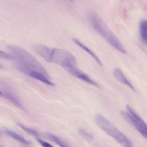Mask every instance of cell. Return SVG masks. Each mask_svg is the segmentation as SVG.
<instances>
[{
    "label": "cell",
    "instance_id": "8",
    "mask_svg": "<svg viewBox=\"0 0 147 147\" xmlns=\"http://www.w3.org/2000/svg\"><path fill=\"white\" fill-rule=\"evenodd\" d=\"M5 132L9 136L26 145H30L31 142L22 136L7 129L4 130Z\"/></svg>",
    "mask_w": 147,
    "mask_h": 147
},
{
    "label": "cell",
    "instance_id": "12",
    "mask_svg": "<svg viewBox=\"0 0 147 147\" xmlns=\"http://www.w3.org/2000/svg\"><path fill=\"white\" fill-rule=\"evenodd\" d=\"M19 125L28 133L34 136H37L38 135L37 132L34 130L26 127L21 124Z\"/></svg>",
    "mask_w": 147,
    "mask_h": 147
},
{
    "label": "cell",
    "instance_id": "5",
    "mask_svg": "<svg viewBox=\"0 0 147 147\" xmlns=\"http://www.w3.org/2000/svg\"><path fill=\"white\" fill-rule=\"evenodd\" d=\"M126 107L127 111H121L120 113L122 116L135 127L144 138H147V127L146 123L130 105L127 104Z\"/></svg>",
    "mask_w": 147,
    "mask_h": 147
},
{
    "label": "cell",
    "instance_id": "16",
    "mask_svg": "<svg viewBox=\"0 0 147 147\" xmlns=\"http://www.w3.org/2000/svg\"><path fill=\"white\" fill-rule=\"evenodd\" d=\"M2 68V66L0 65V68Z\"/></svg>",
    "mask_w": 147,
    "mask_h": 147
},
{
    "label": "cell",
    "instance_id": "17",
    "mask_svg": "<svg viewBox=\"0 0 147 147\" xmlns=\"http://www.w3.org/2000/svg\"><path fill=\"white\" fill-rule=\"evenodd\" d=\"M1 92L0 91V95H1Z\"/></svg>",
    "mask_w": 147,
    "mask_h": 147
},
{
    "label": "cell",
    "instance_id": "3",
    "mask_svg": "<svg viewBox=\"0 0 147 147\" xmlns=\"http://www.w3.org/2000/svg\"><path fill=\"white\" fill-rule=\"evenodd\" d=\"M94 120L101 129L120 144L125 147L132 146V144L130 140L104 116L97 114L94 116Z\"/></svg>",
    "mask_w": 147,
    "mask_h": 147
},
{
    "label": "cell",
    "instance_id": "6",
    "mask_svg": "<svg viewBox=\"0 0 147 147\" xmlns=\"http://www.w3.org/2000/svg\"><path fill=\"white\" fill-rule=\"evenodd\" d=\"M113 74L115 78L119 82L127 86L133 90H135L134 87L128 80L120 69L115 68L113 71Z\"/></svg>",
    "mask_w": 147,
    "mask_h": 147
},
{
    "label": "cell",
    "instance_id": "4",
    "mask_svg": "<svg viewBox=\"0 0 147 147\" xmlns=\"http://www.w3.org/2000/svg\"><path fill=\"white\" fill-rule=\"evenodd\" d=\"M48 62L55 63L66 71L77 66L75 57L68 51L59 48H51Z\"/></svg>",
    "mask_w": 147,
    "mask_h": 147
},
{
    "label": "cell",
    "instance_id": "2",
    "mask_svg": "<svg viewBox=\"0 0 147 147\" xmlns=\"http://www.w3.org/2000/svg\"><path fill=\"white\" fill-rule=\"evenodd\" d=\"M7 47L17 60L30 71L31 74L34 72H40L49 78L44 67L28 52L21 48L12 45H9Z\"/></svg>",
    "mask_w": 147,
    "mask_h": 147
},
{
    "label": "cell",
    "instance_id": "1",
    "mask_svg": "<svg viewBox=\"0 0 147 147\" xmlns=\"http://www.w3.org/2000/svg\"><path fill=\"white\" fill-rule=\"evenodd\" d=\"M88 16L94 30L109 45L120 52L123 54L126 53L125 49L118 39L97 14L91 12L88 13Z\"/></svg>",
    "mask_w": 147,
    "mask_h": 147
},
{
    "label": "cell",
    "instance_id": "13",
    "mask_svg": "<svg viewBox=\"0 0 147 147\" xmlns=\"http://www.w3.org/2000/svg\"><path fill=\"white\" fill-rule=\"evenodd\" d=\"M0 58L5 59H12L13 56L3 51L0 50Z\"/></svg>",
    "mask_w": 147,
    "mask_h": 147
},
{
    "label": "cell",
    "instance_id": "10",
    "mask_svg": "<svg viewBox=\"0 0 147 147\" xmlns=\"http://www.w3.org/2000/svg\"><path fill=\"white\" fill-rule=\"evenodd\" d=\"M49 138L61 147L67 146L57 136L50 133L47 134Z\"/></svg>",
    "mask_w": 147,
    "mask_h": 147
},
{
    "label": "cell",
    "instance_id": "9",
    "mask_svg": "<svg viewBox=\"0 0 147 147\" xmlns=\"http://www.w3.org/2000/svg\"><path fill=\"white\" fill-rule=\"evenodd\" d=\"M141 36L144 43L146 45L147 43V21L145 20L141 21L139 25Z\"/></svg>",
    "mask_w": 147,
    "mask_h": 147
},
{
    "label": "cell",
    "instance_id": "14",
    "mask_svg": "<svg viewBox=\"0 0 147 147\" xmlns=\"http://www.w3.org/2000/svg\"><path fill=\"white\" fill-rule=\"evenodd\" d=\"M36 140L42 146L45 147H52L53 146L50 144L45 142L40 139L37 138Z\"/></svg>",
    "mask_w": 147,
    "mask_h": 147
},
{
    "label": "cell",
    "instance_id": "7",
    "mask_svg": "<svg viewBox=\"0 0 147 147\" xmlns=\"http://www.w3.org/2000/svg\"><path fill=\"white\" fill-rule=\"evenodd\" d=\"M74 42L90 54L100 66H102L101 62L96 55L90 49L76 38L73 39Z\"/></svg>",
    "mask_w": 147,
    "mask_h": 147
},
{
    "label": "cell",
    "instance_id": "15",
    "mask_svg": "<svg viewBox=\"0 0 147 147\" xmlns=\"http://www.w3.org/2000/svg\"><path fill=\"white\" fill-rule=\"evenodd\" d=\"M69 0L70 1H71V2H74V0Z\"/></svg>",
    "mask_w": 147,
    "mask_h": 147
},
{
    "label": "cell",
    "instance_id": "11",
    "mask_svg": "<svg viewBox=\"0 0 147 147\" xmlns=\"http://www.w3.org/2000/svg\"><path fill=\"white\" fill-rule=\"evenodd\" d=\"M80 134L86 140L89 141H91L94 139L93 136L90 133L82 129H80L79 130Z\"/></svg>",
    "mask_w": 147,
    "mask_h": 147
}]
</instances>
